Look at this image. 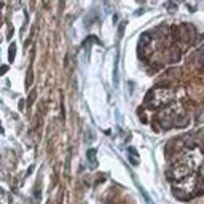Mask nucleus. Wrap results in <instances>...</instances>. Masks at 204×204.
<instances>
[{"mask_svg":"<svg viewBox=\"0 0 204 204\" xmlns=\"http://www.w3.org/2000/svg\"><path fill=\"white\" fill-rule=\"evenodd\" d=\"M156 120H158L161 129H174L175 128V115L172 112H169V110H163L158 117H156Z\"/></svg>","mask_w":204,"mask_h":204,"instance_id":"obj_1","label":"nucleus"},{"mask_svg":"<svg viewBox=\"0 0 204 204\" xmlns=\"http://www.w3.org/2000/svg\"><path fill=\"white\" fill-rule=\"evenodd\" d=\"M168 61L171 64H175V62H180V59H182V48H180V45H172L169 43V48H168Z\"/></svg>","mask_w":204,"mask_h":204,"instance_id":"obj_2","label":"nucleus"},{"mask_svg":"<svg viewBox=\"0 0 204 204\" xmlns=\"http://www.w3.org/2000/svg\"><path fill=\"white\" fill-rule=\"evenodd\" d=\"M190 123H191V118L188 117L183 109L175 115V128H187L190 126Z\"/></svg>","mask_w":204,"mask_h":204,"instance_id":"obj_3","label":"nucleus"},{"mask_svg":"<svg viewBox=\"0 0 204 204\" xmlns=\"http://www.w3.org/2000/svg\"><path fill=\"white\" fill-rule=\"evenodd\" d=\"M172 194L177 199H180V201H190V199L193 198V193H185V190L182 188H177V187H172Z\"/></svg>","mask_w":204,"mask_h":204,"instance_id":"obj_4","label":"nucleus"},{"mask_svg":"<svg viewBox=\"0 0 204 204\" xmlns=\"http://www.w3.org/2000/svg\"><path fill=\"white\" fill-rule=\"evenodd\" d=\"M180 75H182V70L179 67H171L166 70V78H169V80H177L180 78Z\"/></svg>","mask_w":204,"mask_h":204,"instance_id":"obj_5","label":"nucleus"},{"mask_svg":"<svg viewBox=\"0 0 204 204\" xmlns=\"http://www.w3.org/2000/svg\"><path fill=\"white\" fill-rule=\"evenodd\" d=\"M196 132V143H198V148L201 152H204V129H198Z\"/></svg>","mask_w":204,"mask_h":204,"instance_id":"obj_6","label":"nucleus"},{"mask_svg":"<svg viewBox=\"0 0 204 204\" xmlns=\"http://www.w3.org/2000/svg\"><path fill=\"white\" fill-rule=\"evenodd\" d=\"M194 188H196V194H204V177H198Z\"/></svg>","mask_w":204,"mask_h":204,"instance_id":"obj_7","label":"nucleus"},{"mask_svg":"<svg viewBox=\"0 0 204 204\" xmlns=\"http://www.w3.org/2000/svg\"><path fill=\"white\" fill-rule=\"evenodd\" d=\"M86 156H88V161L91 163V168H96V166H97V161H96V150H88Z\"/></svg>","mask_w":204,"mask_h":204,"instance_id":"obj_8","label":"nucleus"},{"mask_svg":"<svg viewBox=\"0 0 204 204\" xmlns=\"http://www.w3.org/2000/svg\"><path fill=\"white\" fill-rule=\"evenodd\" d=\"M137 115H139V120H140L143 124L148 123V118H147V113H145V107H139L137 109Z\"/></svg>","mask_w":204,"mask_h":204,"instance_id":"obj_9","label":"nucleus"},{"mask_svg":"<svg viewBox=\"0 0 204 204\" xmlns=\"http://www.w3.org/2000/svg\"><path fill=\"white\" fill-rule=\"evenodd\" d=\"M32 81H34V70H32V66H30L29 72H27V78H26V88H30Z\"/></svg>","mask_w":204,"mask_h":204,"instance_id":"obj_10","label":"nucleus"},{"mask_svg":"<svg viewBox=\"0 0 204 204\" xmlns=\"http://www.w3.org/2000/svg\"><path fill=\"white\" fill-rule=\"evenodd\" d=\"M15 56H16V46L11 45L10 50H8V61L13 62V61H15Z\"/></svg>","mask_w":204,"mask_h":204,"instance_id":"obj_11","label":"nucleus"},{"mask_svg":"<svg viewBox=\"0 0 204 204\" xmlns=\"http://www.w3.org/2000/svg\"><path fill=\"white\" fill-rule=\"evenodd\" d=\"M35 99H37V91H35V89H32V91H30V94H29V99H27V107L34 105Z\"/></svg>","mask_w":204,"mask_h":204,"instance_id":"obj_12","label":"nucleus"},{"mask_svg":"<svg viewBox=\"0 0 204 204\" xmlns=\"http://www.w3.org/2000/svg\"><path fill=\"white\" fill-rule=\"evenodd\" d=\"M152 131L153 132H160L161 131V126H160V123H158V120H153V121H152Z\"/></svg>","mask_w":204,"mask_h":204,"instance_id":"obj_13","label":"nucleus"},{"mask_svg":"<svg viewBox=\"0 0 204 204\" xmlns=\"http://www.w3.org/2000/svg\"><path fill=\"white\" fill-rule=\"evenodd\" d=\"M124 29H126V22H120V26H118V40L123 37V34H124Z\"/></svg>","mask_w":204,"mask_h":204,"instance_id":"obj_14","label":"nucleus"},{"mask_svg":"<svg viewBox=\"0 0 204 204\" xmlns=\"http://www.w3.org/2000/svg\"><path fill=\"white\" fill-rule=\"evenodd\" d=\"M166 10L171 11V13H175V11H177V5H175L174 2H168V3H166Z\"/></svg>","mask_w":204,"mask_h":204,"instance_id":"obj_15","label":"nucleus"},{"mask_svg":"<svg viewBox=\"0 0 204 204\" xmlns=\"http://www.w3.org/2000/svg\"><path fill=\"white\" fill-rule=\"evenodd\" d=\"M128 153H129V156H134V158H137V156H139V153H137V150L134 147H128Z\"/></svg>","mask_w":204,"mask_h":204,"instance_id":"obj_16","label":"nucleus"},{"mask_svg":"<svg viewBox=\"0 0 204 204\" xmlns=\"http://www.w3.org/2000/svg\"><path fill=\"white\" fill-rule=\"evenodd\" d=\"M128 158H129V163H131L132 166H137V164H139L137 158H134V156H128Z\"/></svg>","mask_w":204,"mask_h":204,"instance_id":"obj_17","label":"nucleus"},{"mask_svg":"<svg viewBox=\"0 0 204 204\" xmlns=\"http://www.w3.org/2000/svg\"><path fill=\"white\" fill-rule=\"evenodd\" d=\"M199 177H204V163H203L201 168H199Z\"/></svg>","mask_w":204,"mask_h":204,"instance_id":"obj_18","label":"nucleus"},{"mask_svg":"<svg viewBox=\"0 0 204 204\" xmlns=\"http://www.w3.org/2000/svg\"><path fill=\"white\" fill-rule=\"evenodd\" d=\"M199 73H201V75H204V64H203V66H199Z\"/></svg>","mask_w":204,"mask_h":204,"instance_id":"obj_19","label":"nucleus"},{"mask_svg":"<svg viewBox=\"0 0 204 204\" xmlns=\"http://www.w3.org/2000/svg\"><path fill=\"white\" fill-rule=\"evenodd\" d=\"M19 109H21V110L24 109V101H19Z\"/></svg>","mask_w":204,"mask_h":204,"instance_id":"obj_20","label":"nucleus"},{"mask_svg":"<svg viewBox=\"0 0 204 204\" xmlns=\"http://www.w3.org/2000/svg\"><path fill=\"white\" fill-rule=\"evenodd\" d=\"M137 2H140V3H143V2H145V0H137Z\"/></svg>","mask_w":204,"mask_h":204,"instance_id":"obj_21","label":"nucleus"}]
</instances>
